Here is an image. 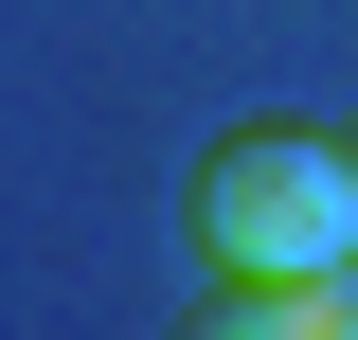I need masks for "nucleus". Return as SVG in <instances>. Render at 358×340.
Masks as SVG:
<instances>
[{
    "mask_svg": "<svg viewBox=\"0 0 358 340\" xmlns=\"http://www.w3.org/2000/svg\"><path fill=\"white\" fill-rule=\"evenodd\" d=\"M197 251H215V287H251V269H358V162L341 126H233L197 143Z\"/></svg>",
    "mask_w": 358,
    "mask_h": 340,
    "instance_id": "nucleus-1",
    "label": "nucleus"
},
{
    "mask_svg": "<svg viewBox=\"0 0 358 340\" xmlns=\"http://www.w3.org/2000/svg\"><path fill=\"white\" fill-rule=\"evenodd\" d=\"M197 340H358V269H251V287H215Z\"/></svg>",
    "mask_w": 358,
    "mask_h": 340,
    "instance_id": "nucleus-2",
    "label": "nucleus"
},
{
    "mask_svg": "<svg viewBox=\"0 0 358 340\" xmlns=\"http://www.w3.org/2000/svg\"><path fill=\"white\" fill-rule=\"evenodd\" d=\"M341 162H358V126H341Z\"/></svg>",
    "mask_w": 358,
    "mask_h": 340,
    "instance_id": "nucleus-3",
    "label": "nucleus"
}]
</instances>
